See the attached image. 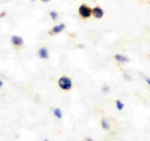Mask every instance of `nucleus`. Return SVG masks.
<instances>
[{
    "mask_svg": "<svg viewBox=\"0 0 150 141\" xmlns=\"http://www.w3.org/2000/svg\"><path fill=\"white\" fill-rule=\"evenodd\" d=\"M58 85L62 90L69 91V90H71V87H73V80L68 76H62L58 80Z\"/></svg>",
    "mask_w": 150,
    "mask_h": 141,
    "instance_id": "obj_1",
    "label": "nucleus"
},
{
    "mask_svg": "<svg viewBox=\"0 0 150 141\" xmlns=\"http://www.w3.org/2000/svg\"><path fill=\"white\" fill-rule=\"evenodd\" d=\"M78 11H79V15H80L83 19H88L93 15V9H90L88 5H85V4H83V5L79 6Z\"/></svg>",
    "mask_w": 150,
    "mask_h": 141,
    "instance_id": "obj_2",
    "label": "nucleus"
},
{
    "mask_svg": "<svg viewBox=\"0 0 150 141\" xmlns=\"http://www.w3.org/2000/svg\"><path fill=\"white\" fill-rule=\"evenodd\" d=\"M10 40H11V44L15 45V46H21L23 44H24V40H23V37L19 36V35H13L10 37Z\"/></svg>",
    "mask_w": 150,
    "mask_h": 141,
    "instance_id": "obj_3",
    "label": "nucleus"
},
{
    "mask_svg": "<svg viewBox=\"0 0 150 141\" xmlns=\"http://www.w3.org/2000/svg\"><path fill=\"white\" fill-rule=\"evenodd\" d=\"M38 55H39V58L40 59H49V50L46 49V48H40L39 50H38Z\"/></svg>",
    "mask_w": 150,
    "mask_h": 141,
    "instance_id": "obj_4",
    "label": "nucleus"
},
{
    "mask_svg": "<svg viewBox=\"0 0 150 141\" xmlns=\"http://www.w3.org/2000/svg\"><path fill=\"white\" fill-rule=\"evenodd\" d=\"M93 15L96 19H101L103 16H104V10H103L100 6H95L93 9Z\"/></svg>",
    "mask_w": 150,
    "mask_h": 141,
    "instance_id": "obj_5",
    "label": "nucleus"
},
{
    "mask_svg": "<svg viewBox=\"0 0 150 141\" xmlns=\"http://www.w3.org/2000/svg\"><path fill=\"white\" fill-rule=\"evenodd\" d=\"M64 29H65V24H59V25H55V26L53 27V29H51L50 34H51V35L59 34V32H62Z\"/></svg>",
    "mask_w": 150,
    "mask_h": 141,
    "instance_id": "obj_6",
    "label": "nucleus"
},
{
    "mask_svg": "<svg viewBox=\"0 0 150 141\" xmlns=\"http://www.w3.org/2000/svg\"><path fill=\"white\" fill-rule=\"evenodd\" d=\"M114 59L116 60V61H119V63H128V61H129V58H128V56H125V55H123V54H115Z\"/></svg>",
    "mask_w": 150,
    "mask_h": 141,
    "instance_id": "obj_7",
    "label": "nucleus"
},
{
    "mask_svg": "<svg viewBox=\"0 0 150 141\" xmlns=\"http://www.w3.org/2000/svg\"><path fill=\"white\" fill-rule=\"evenodd\" d=\"M101 128L104 129V130H110V123H109V120L108 119H101Z\"/></svg>",
    "mask_w": 150,
    "mask_h": 141,
    "instance_id": "obj_8",
    "label": "nucleus"
},
{
    "mask_svg": "<svg viewBox=\"0 0 150 141\" xmlns=\"http://www.w3.org/2000/svg\"><path fill=\"white\" fill-rule=\"evenodd\" d=\"M53 114L56 119H62L63 117V112H62V109H59V107H56V109L53 110Z\"/></svg>",
    "mask_w": 150,
    "mask_h": 141,
    "instance_id": "obj_9",
    "label": "nucleus"
},
{
    "mask_svg": "<svg viewBox=\"0 0 150 141\" xmlns=\"http://www.w3.org/2000/svg\"><path fill=\"white\" fill-rule=\"evenodd\" d=\"M115 105H116V109H118V110H123L124 109V104H123V101H121V100H116Z\"/></svg>",
    "mask_w": 150,
    "mask_h": 141,
    "instance_id": "obj_10",
    "label": "nucleus"
},
{
    "mask_svg": "<svg viewBox=\"0 0 150 141\" xmlns=\"http://www.w3.org/2000/svg\"><path fill=\"white\" fill-rule=\"evenodd\" d=\"M49 15H50V18L53 19V20H56V19H58V13L56 11H50Z\"/></svg>",
    "mask_w": 150,
    "mask_h": 141,
    "instance_id": "obj_11",
    "label": "nucleus"
},
{
    "mask_svg": "<svg viewBox=\"0 0 150 141\" xmlns=\"http://www.w3.org/2000/svg\"><path fill=\"white\" fill-rule=\"evenodd\" d=\"M123 76H124V79L128 80V81H131V80H133V78H131L129 74H126V73H124V74H123Z\"/></svg>",
    "mask_w": 150,
    "mask_h": 141,
    "instance_id": "obj_12",
    "label": "nucleus"
},
{
    "mask_svg": "<svg viewBox=\"0 0 150 141\" xmlns=\"http://www.w3.org/2000/svg\"><path fill=\"white\" fill-rule=\"evenodd\" d=\"M103 92H109V86H108V85L103 86Z\"/></svg>",
    "mask_w": 150,
    "mask_h": 141,
    "instance_id": "obj_13",
    "label": "nucleus"
},
{
    "mask_svg": "<svg viewBox=\"0 0 150 141\" xmlns=\"http://www.w3.org/2000/svg\"><path fill=\"white\" fill-rule=\"evenodd\" d=\"M145 81H146V82H148V85L150 86V79H149V78H146V79H145Z\"/></svg>",
    "mask_w": 150,
    "mask_h": 141,
    "instance_id": "obj_14",
    "label": "nucleus"
},
{
    "mask_svg": "<svg viewBox=\"0 0 150 141\" xmlns=\"http://www.w3.org/2000/svg\"><path fill=\"white\" fill-rule=\"evenodd\" d=\"M3 85H4V82H3V80L0 79V87H3Z\"/></svg>",
    "mask_w": 150,
    "mask_h": 141,
    "instance_id": "obj_15",
    "label": "nucleus"
},
{
    "mask_svg": "<svg viewBox=\"0 0 150 141\" xmlns=\"http://www.w3.org/2000/svg\"><path fill=\"white\" fill-rule=\"evenodd\" d=\"M4 15H6V13H5V11H3V13H0V16H4Z\"/></svg>",
    "mask_w": 150,
    "mask_h": 141,
    "instance_id": "obj_16",
    "label": "nucleus"
},
{
    "mask_svg": "<svg viewBox=\"0 0 150 141\" xmlns=\"http://www.w3.org/2000/svg\"><path fill=\"white\" fill-rule=\"evenodd\" d=\"M85 141H94L91 137H88V139H85Z\"/></svg>",
    "mask_w": 150,
    "mask_h": 141,
    "instance_id": "obj_17",
    "label": "nucleus"
},
{
    "mask_svg": "<svg viewBox=\"0 0 150 141\" xmlns=\"http://www.w3.org/2000/svg\"><path fill=\"white\" fill-rule=\"evenodd\" d=\"M41 1H44V3H48V1H49V0H41Z\"/></svg>",
    "mask_w": 150,
    "mask_h": 141,
    "instance_id": "obj_18",
    "label": "nucleus"
},
{
    "mask_svg": "<svg viewBox=\"0 0 150 141\" xmlns=\"http://www.w3.org/2000/svg\"><path fill=\"white\" fill-rule=\"evenodd\" d=\"M44 141H50V140H48V139H45V140H44Z\"/></svg>",
    "mask_w": 150,
    "mask_h": 141,
    "instance_id": "obj_19",
    "label": "nucleus"
},
{
    "mask_svg": "<svg viewBox=\"0 0 150 141\" xmlns=\"http://www.w3.org/2000/svg\"><path fill=\"white\" fill-rule=\"evenodd\" d=\"M31 1H36V0H31Z\"/></svg>",
    "mask_w": 150,
    "mask_h": 141,
    "instance_id": "obj_20",
    "label": "nucleus"
}]
</instances>
